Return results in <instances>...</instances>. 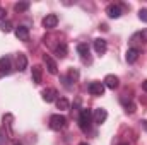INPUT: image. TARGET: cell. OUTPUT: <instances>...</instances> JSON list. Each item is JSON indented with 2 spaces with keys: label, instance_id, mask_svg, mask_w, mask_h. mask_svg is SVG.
I'll return each instance as SVG.
<instances>
[{
  "label": "cell",
  "instance_id": "obj_4",
  "mask_svg": "<svg viewBox=\"0 0 147 145\" xmlns=\"http://www.w3.org/2000/svg\"><path fill=\"white\" fill-rule=\"evenodd\" d=\"M41 96H43V101H46V103H53V101L58 99V91L53 89V87H46V89L41 92Z\"/></svg>",
  "mask_w": 147,
  "mask_h": 145
},
{
  "label": "cell",
  "instance_id": "obj_30",
  "mask_svg": "<svg viewBox=\"0 0 147 145\" xmlns=\"http://www.w3.org/2000/svg\"><path fill=\"white\" fill-rule=\"evenodd\" d=\"M79 145H89V144H86V142H82V144H79Z\"/></svg>",
  "mask_w": 147,
  "mask_h": 145
},
{
  "label": "cell",
  "instance_id": "obj_11",
  "mask_svg": "<svg viewBox=\"0 0 147 145\" xmlns=\"http://www.w3.org/2000/svg\"><path fill=\"white\" fill-rule=\"evenodd\" d=\"M89 51H91V50H89V44H87V43H79V44H77V53L80 55V58H82L84 62H86V60L89 62Z\"/></svg>",
  "mask_w": 147,
  "mask_h": 145
},
{
  "label": "cell",
  "instance_id": "obj_20",
  "mask_svg": "<svg viewBox=\"0 0 147 145\" xmlns=\"http://www.w3.org/2000/svg\"><path fill=\"white\" fill-rule=\"evenodd\" d=\"M28 9H29V2H17L14 5V10L16 12H26Z\"/></svg>",
  "mask_w": 147,
  "mask_h": 145
},
{
  "label": "cell",
  "instance_id": "obj_19",
  "mask_svg": "<svg viewBox=\"0 0 147 145\" xmlns=\"http://www.w3.org/2000/svg\"><path fill=\"white\" fill-rule=\"evenodd\" d=\"M12 28H14V26H12V22H10L9 19H5V21L0 22V31H2V33H10Z\"/></svg>",
  "mask_w": 147,
  "mask_h": 145
},
{
  "label": "cell",
  "instance_id": "obj_24",
  "mask_svg": "<svg viewBox=\"0 0 147 145\" xmlns=\"http://www.w3.org/2000/svg\"><path fill=\"white\" fill-rule=\"evenodd\" d=\"M77 77H79V72H77V70H70L67 79H69V82H75V79H77Z\"/></svg>",
  "mask_w": 147,
  "mask_h": 145
},
{
  "label": "cell",
  "instance_id": "obj_9",
  "mask_svg": "<svg viewBox=\"0 0 147 145\" xmlns=\"http://www.w3.org/2000/svg\"><path fill=\"white\" fill-rule=\"evenodd\" d=\"M92 118H94V123L101 125V123H105V121H106V118H108V113H106V109H105V108H98V109H94V114H92Z\"/></svg>",
  "mask_w": 147,
  "mask_h": 145
},
{
  "label": "cell",
  "instance_id": "obj_28",
  "mask_svg": "<svg viewBox=\"0 0 147 145\" xmlns=\"http://www.w3.org/2000/svg\"><path fill=\"white\" fill-rule=\"evenodd\" d=\"M12 145H22V144H19V142H14V144H12Z\"/></svg>",
  "mask_w": 147,
  "mask_h": 145
},
{
  "label": "cell",
  "instance_id": "obj_31",
  "mask_svg": "<svg viewBox=\"0 0 147 145\" xmlns=\"http://www.w3.org/2000/svg\"><path fill=\"white\" fill-rule=\"evenodd\" d=\"M118 145H128V144H118Z\"/></svg>",
  "mask_w": 147,
  "mask_h": 145
},
{
  "label": "cell",
  "instance_id": "obj_23",
  "mask_svg": "<svg viewBox=\"0 0 147 145\" xmlns=\"http://www.w3.org/2000/svg\"><path fill=\"white\" fill-rule=\"evenodd\" d=\"M139 19L142 22H147V9H140L139 10Z\"/></svg>",
  "mask_w": 147,
  "mask_h": 145
},
{
  "label": "cell",
  "instance_id": "obj_17",
  "mask_svg": "<svg viewBox=\"0 0 147 145\" xmlns=\"http://www.w3.org/2000/svg\"><path fill=\"white\" fill-rule=\"evenodd\" d=\"M55 53H57L58 58H65V56H67V44H65V43H60V44L55 48Z\"/></svg>",
  "mask_w": 147,
  "mask_h": 145
},
{
  "label": "cell",
  "instance_id": "obj_1",
  "mask_svg": "<svg viewBox=\"0 0 147 145\" xmlns=\"http://www.w3.org/2000/svg\"><path fill=\"white\" fill-rule=\"evenodd\" d=\"M91 121H92V113L89 109H80V113H79V126H80L82 132L91 130Z\"/></svg>",
  "mask_w": 147,
  "mask_h": 145
},
{
  "label": "cell",
  "instance_id": "obj_29",
  "mask_svg": "<svg viewBox=\"0 0 147 145\" xmlns=\"http://www.w3.org/2000/svg\"><path fill=\"white\" fill-rule=\"evenodd\" d=\"M144 126H146V130H147V121H144Z\"/></svg>",
  "mask_w": 147,
  "mask_h": 145
},
{
  "label": "cell",
  "instance_id": "obj_3",
  "mask_svg": "<svg viewBox=\"0 0 147 145\" xmlns=\"http://www.w3.org/2000/svg\"><path fill=\"white\" fill-rule=\"evenodd\" d=\"M105 84L103 82H91L89 84V87H87V91H89V94H92V96H103L105 94Z\"/></svg>",
  "mask_w": 147,
  "mask_h": 145
},
{
  "label": "cell",
  "instance_id": "obj_5",
  "mask_svg": "<svg viewBox=\"0 0 147 145\" xmlns=\"http://www.w3.org/2000/svg\"><path fill=\"white\" fill-rule=\"evenodd\" d=\"M12 72V62L9 56H2L0 58V75H9Z\"/></svg>",
  "mask_w": 147,
  "mask_h": 145
},
{
  "label": "cell",
  "instance_id": "obj_14",
  "mask_svg": "<svg viewBox=\"0 0 147 145\" xmlns=\"http://www.w3.org/2000/svg\"><path fill=\"white\" fill-rule=\"evenodd\" d=\"M139 53H140V51H139V48H135V46L128 48V50H127V56H125V58H127V62H128V63H135V62H137V58H139Z\"/></svg>",
  "mask_w": 147,
  "mask_h": 145
},
{
  "label": "cell",
  "instance_id": "obj_10",
  "mask_svg": "<svg viewBox=\"0 0 147 145\" xmlns=\"http://www.w3.org/2000/svg\"><path fill=\"white\" fill-rule=\"evenodd\" d=\"M106 50H108L106 41H105L103 38H96V39H94V51H96L98 55H105Z\"/></svg>",
  "mask_w": 147,
  "mask_h": 145
},
{
  "label": "cell",
  "instance_id": "obj_27",
  "mask_svg": "<svg viewBox=\"0 0 147 145\" xmlns=\"http://www.w3.org/2000/svg\"><path fill=\"white\" fill-rule=\"evenodd\" d=\"M142 89L147 92V80H144V82H142Z\"/></svg>",
  "mask_w": 147,
  "mask_h": 145
},
{
  "label": "cell",
  "instance_id": "obj_6",
  "mask_svg": "<svg viewBox=\"0 0 147 145\" xmlns=\"http://www.w3.org/2000/svg\"><path fill=\"white\" fill-rule=\"evenodd\" d=\"M106 14H108L110 19H118L123 12H121V7H120L118 3H110V5L106 7Z\"/></svg>",
  "mask_w": 147,
  "mask_h": 145
},
{
  "label": "cell",
  "instance_id": "obj_7",
  "mask_svg": "<svg viewBox=\"0 0 147 145\" xmlns=\"http://www.w3.org/2000/svg\"><path fill=\"white\" fill-rule=\"evenodd\" d=\"M103 84H105V87H108L111 91H115V89H118V85H120V79L116 77V75H106L105 77V80H103Z\"/></svg>",
  "mask_w": 147,
  "mask_h": 145
},
{
  "label": "cell",
  "instance_id": "obj_16",
  "mask_svg": "<svg viewBox=\"0 0 147 145\" xmlns=\"http://www.w3.org/2000/svg\"><path fill=\"white\" fill-rule=\"evenodd\" d=\"M41 79H43V68L39 65L33 67V82L34 84H41Z\"/></svg>",
  "mask_w": 147,
  "mask_h": 145
},
{
  "label": "cell",
  "instance_id": "obj_13",
  "mask_svg": "<svg viewBox=\"0 0 147 145\" xmlns=\"http://www.w3.org/2000/svg\"><path fill=\"white\" fill-rule=\"evenodd\" d=\"M43 60H45V63H46V68H48V72L51 73V75H55V73L58 72V68H57V63H55V60H53L50 55H45V56H43Z\"/></svg>",
  "mask_w": 147,
  "mask_h": 145
},
{
  "label": "cell",
  "instance_id": "obj_12",
  "mask_svg": "<svg viewBox=\"0 0 147 145\" xmlns=\"http://www.w3.org/2000/svg\"><path fill=\"white\" fill-rule=\"evenodd\" d=\"M16 38L19 39V41H28L29 39V29L26 28V26H19V28H16Z\"/></svg>",
  "mask_w": 147,
  "mask_h": 145
},
{
  "label": "cell",
  "instance_id": "obj_22",
  "mask_svg": "<svg viewBox=\"0 0 147 145\" xmlns=\"http://www.w3.org/2000/svg\"><path fill=\"white\" fill-rule=\"evenodd\" d=\"M135 36L140 38V41H142V43H147V29H142V31H140V33H137Z\"/></svg>",
  "mask_w": 147,
  "mask_h": 145
},
{
  "label": "cell",
  "instance_id": "obj_18",
  "mask_svg": "<svg viewBox=\"0 0 147 145\" xmlns=\"http://www.w3.org/2000/svg\"><path fill=\"white\" fill-rule=\"evenodd\" d=\"M55 103H57V108L62 109V111H65V109L70 108V103H69V99H65V97H58Z\"/></svg>",
  "mask_w": 147,
  "mask_h": 145
},
{
  "label": "cell",
  "instance_id": "obj_21",
  "mask_svg": "<svg viewBox=\"0 0 147 145\" xmlns=\"http://www.w3.org/2000/svg\"><path fill=\"white\" fill-rule=\"evenodd\" d=\"M121 103H123V106H125V111H127V113H130V114H132V113H135V104H134L132 101H128V103H127L125 99H121Z\"/></svg>",
  "mask_w": 147,
  "mask_h": 145
},
{
  "label": "cell",
  "instance_id": "obj_15",
  "mask_svg": "<svg viewBox=\"0 0 147 145\" xmlns=\"http://www.w3.org/2000/svg\"><path fill=\"white\" fill-rule=\"evenodd\" d=\"M16 67H17V70H19V72L26 70V67H28V58H26V55H24V53H19V55L16 56Z\"/></svg>",
  "mask_w": 147,
  "mask_h": 145
},
{
  "label": "cell",
  "instance_id": "obj_8",
  "mask_svg": "<svg viewBox=\"0 0 147 145\" xmlns=\"http://www.w3.org/2000/svg\"><path fill=\"white\" fill-rule=\"evenodd\" d=\"M57 24H58V15L57 14H48L43 19V28H46V29H53V28H57Z\"/></svg>",
  "mask_w": 147,
  "mask_h": 145
},
{
  "label": "cell",
  "instance_id": "obj_2",
  "mask_svg": "<svg viewBox=\"0 0 147 145\" xmlns=\"http://www.w3.org/2000/svg\"><path fill=\"white\" fill-rule=\"evenodd\" d=\"M65 126H67V118L63 114H53L50 118V128L51 130L58 132V130H63Z\"/></svg>",
  "mask_w": 147,
  "mask_h": 145
},
{
  "label": "cell",
  "instance_id": "obj_26",
  "mask_svg": "<svg viewBox=\"0 0 147 145\" xmlns=\"http://www.w3.org/2000/svg\"><path fill=\"white\" fill-rule=\"evenodd\" d=\"M5 142H7V138H5V135H3V132L0 130V145H5Z\"/></svg>",
  "mask_w": 147,
  "mask_h": 145
},
{
  "label": "cell",
  "instance_id": "obj_25",
  "mask_svg": "<svg viewBox=\"0 0 147 145\" xmlns=\"http://www.w3.org/2000/svg\"><path fill=\"white\" fill-rule=\"evenodd\" d=\"M5 15H7V12H5V9L0 5V21H5Z\"/></svg>",
  "mask_w": 147,
  "mask_h": 145
}]
</instances>
